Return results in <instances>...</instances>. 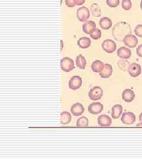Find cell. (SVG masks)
I'll use <instances>...</instances> for the list:
<instances>
[{
  "instance_id": "cell-10",
  "label": "cell",
  "mask_w": 142,
  "mask_h": 159,
  "mask_svg": "<svg viewBox=\"0 0 142 159\" xmlns=\"http://www.w3.org/2000/svg\"><path fill=\"white\" fill-rule=\"evenodd\" d=\"M104 109V106L101 102H92L88 106V110L91 114H98L100 113Z\"/></svg>"
},
{
  "instance_id": "cell-5",
  "label": "cell",
  "mask_w": 142,
  "mask_h": 159,
  "mask_svg": "<svg viewBox=\"0 0 142 159\" xmlns=\"http://www.w3.org/2000/svg\"><path fill=\"white\" fill-rule=\"evenodd\" d=\"M102 49L107 53H113L116 50V43L112 40H105L102 44Z\"/></svg>"
},
{
  "instance_id": "cell-21",
  "label": "cell",
  "mask_w": 142,
  "mask_h": 159,
  "mask_svg": "<svg viewBox=\"0 0 142 159\" xmlns=\"http://www.w3.org/2000/svg\"><path fill=\"white\" fill-rule=\"evenodd\" d=\"M104 64L100 60H96L94 61L91 65L92 70L95 73H100L104 68Z\"/></svg>"
},
{
  "instance_id": "cell-14",
  "label": "cell",
  "mask_w": 142,
  "mask_h": 159,
  "mask_svg": "<svg viewBox=\"0 0 142 159\" xmlns=\"http://www.w3.org/2000/svg\"><path fill=\"white\" fill-rule=\"evenodd\" d=\"M135 94L131 89H125L122 93V98L125 102H130L134 100Z\"/></svg>"
},
{
  "instance_id": "cell-11",
  "label": "cell",
  "mask_w": 142,
  "mask_h": 159,
  "mask_svg": "<svg viewBox=\"0 0 142 159\" xmlns=\"http://www.w3.org/2000/svg\"><path fill=\"white\" fill-rule=\"evenodd\" d=\"M83 31L86 34H92L96 29V24L92 21H86L82 26Z\"/></svg>"
},
{
  "instance_id": "cell-28",
  "label": "cell",
  "mask_w": 142,
  "mask_h": 159,
  "mask_svg": "<svg viewBox=\"0 0 142 159\" xmlns=\"http://www.w3.org/2000/svg\"><path fill=\"white\" fill-rule=\"evenodd\" d=\"M135 33L137 36L142 38V25H137L135 29Z\"/></svg>"
},
{
  "instance_id": "cell-32",
  "label": "cell",
  "mask_w": 142,
  "mask_h": 159,
  "mask_svg": "<svg viewBox=\"0 0 142 159\" xmlns=\"http://www.w3.org/2000/svg\"><path fill=\"white\" fill-rule=\"evenodd\" d=\"M139 120L142 123V113L139 115Z\"/></svg>"
},
{
  "instance_id": "cell-6",
  "label": "cell",
  "mask_w": 142,
  "mask_h": 159,
  "mask_svg": "<svg viewBox=\"0 0 142 159\" xmlns=\"http://www.w3.org/2000/svg\"><path fill=\"white\" fill-rule=\"evenodd\" d=\"M129 74L133 77H138L142 73V68L140 64L137 63H133L129 65L127 68Z\"/></svg>"
},
{
  "instance_id": "cell-2",
  "label": "cell",
  "mask_w": 142,
  "mask_h": 159,
  "mask_svg": "<svg viewBox=\"0 0 142 159\" xmlns=\"http://www.w3.org/2000/svg\"><path fill=\"white\" fill-rule=\"evenodd\" d=\"M74 67V61L72 59L69 57H64L61 60V68L63 71H71Z\"/></svg>"
},
{
  "instance_id": "cell-9",
  "label": "cell",
  "mask_w": 142,
  "mask_h": 159,
  "mask_svg": "<svg viewBox=\"0 0 142 159\" xmlns=\"http://www.w3.org/2000/svg\"><path fill=\"white\" fill-rule=\"evenodd\" d=\"M121 120L125 125H132L136 121V116L131 112H125L122 114Z\"/></svg>"
},
{
  "instance_id": "cell-34",
  "label": "cell",
  "mask_w": 142,
  "mask_h": 159,
  "mask_svg": "<svg viewBox=\"0 0 142 159\" xmlns=\"http://www.w3.org/2000/svg\"><path fill=\"white\" fill-rule=\"evenodd\" d=\"M140 8L142 9V0L141 1V2H140Z\"/></svg>"
},
{
  "instance_id": "cell-24",
  "label": "cell",
  "mask_w": 142,
  "mask_h": 159,
  "mask_svg": "<svg viewBox=\"0 0 142 159\" xmlns=\"http://www.w3.org/2000/svg\"><path fill=\"white\" fill-rule=\"evenodd\" d=\"M88 119L85 117H82L78 119L76 122V126L78 127H87L88 126Z\"/></svg>"
},
{
  "instance_id": "cell-27",
  "label": "cell",
  "mask_w": 142,
  "mask_h": 159,
  "mask_svg": "<svg viewBox=\"0 0 142 159\" xmlns=\"http://www.w3.org/2000/svg\"><path fill=\"white\" fill-rule=\"evenodd\" d=\"M106 3L109 7L115 8L119 5L120 0H106Z\"/></svg>"
},
{
  "instance_id": "cell-4",
  "label": "cell",
  "mask_w": 142,
  "mask_h": 159,
  "mask_svg": "<svg viewBox=\"0 0 142 159\" xmlns=\"http://www.w3.org/2000/svg\"><path fill=\"white\" fill-rule=\"evenodd\" d=\"M102 95L103 90L99 86H95L91 89L88 93L89 97L92 100H98L102 97Z\"/></svg>"
},
{
  "instance_id": "cell-1",
  "label": "cell",
  "mask_w": 142,
  "mask_h": 159,
  "mask_svg": "<svg viewBox=\"0 0 142 159\" xmlns=\"http://www.w3.org/2000/svg\"><path fill=\"white\" fill-rule=\"evenodd\" d=\"M130 33V26L126 23H117L113 29V35L117 41H123L125 35Z\"/></svg>"
},
{
  "instance_id": "cell-22",
  "label": "cell",
  "mask_w": 142,
  "mask_h": 159,
  "mask_svg": "<svg viewBox=\"0 0 142 159\" xmlns=\"http://www.w3.org/2000/svg\"><path fill=\"white\" fill-rule=\"evenodd\" d=\"M76 64L78 68L82 70H84L85 66L86 65V61L85 60V57H84L82 54H80L76 58Z\"/></svg>"
},
{
  "instance_id": "cell-17",
  "label": "cell",
  "mask_w": 142,
  "mask_h": 159,
  "mask_svg": "<svg viewBox=\"0 0 142 159\" xmlns=\"http://www.w3.org/2000/svg\"><path fill=\"white\" fill-rule=\"evenodd\" d=\"M123 112V107L120 104L114 105L112 108L111 116L114 119H119Z\"/></svg>"
},
{
  "instance_id": "cell-12",
  "label": "cell",
  "mask_w": 142,
  "mask_h": 159,
  "mask_svg": "<svg viewBox=\"0 0 142 159\" xmlns=\"http://www.w3.org/2000/svg\"><path fill=\"white\" fill-rule=\"evenodd\" d=\"M84 111L85 108L82 106V104L80 102H76L74 104L71 108V113L74 116H80L84 112Z\"/></svg>"
},
{
  "instance_id": "cell-30",
  "label": "cell",
  "mask_w": 142,
  "mask_h": 159,
  "mask_svg": "<svg viewBox=\"0 0 142 159\" xmlns=\"http://www.w3.org/2000/svg\"><path fill=\"white\" fill-rule=\"evenodd\" d=\"M136 53L139 57H142V44L138 46L137 48Z\"/></svg>"
},
{
  "instance_id": "cell-19",
  "label": "cell",
  "mask_w": 142,
  "mask_h": 159,
  "mask_svg": "<svg viewBox=\"0 0 142 159\" xmlns=\"http://www.w3.org/2000/svg\"><path fill=\"white\" fill-rule=\"evenodd\" d=\"M72 119L71 114L68 111H64L61 113V123L63 125L69 124Z\"/></svg>"
},
{
  "instance_id": "cell-16",
  "label": "cell",
  "mask_w": 142,
  "mask_h": 159,
  "mask_svg": "<svg viewBox=\"0 0 142 159\" xmlns=\"http://www.w3.org/2000/svg\"><path fill=\"white\" fill-rule=\"evenodd\" d=\"M113 73V67L109 64H105L102 71L100 73V76L103 79H108Z\"/></svg>"
},
{
  "instance_id": "cell-25",
  "label": "cell",
  "mask_w": 142,
  "mask_h": 159,
  "mask_svg": "<svg viewBox=\"0 0 142 159\" xmlns=\"http://www.w3.org/2000/svg\"><path fill=\"white\" fill-rule=\"evenodd\" d=\"M121 5L125 10H129L132 7V3L131 0H123Z\"/></svg>"
},
{
  "instance_id": "cell-18",
  "label": "cell",
  "mask_w": 142,
  "mask_h": 159,
  "mask_svg": "<svg viewBox=\"0 0 142 159\" xmlns=\"http://www.w3.org/2000/svg\"><path fill=\"white\" fill-rule=\"evenodd\" d=\"M113 23L108 17H103L100 21V25L103 30H108L112 27Z\"/></svg>"
},
{
  "instance_id": "cell-23",
  "label": "cell",
  "mask_w": 142,
  "mask_h": 159,
  "mask_svg": "<svg viewBox=\"0 0 142 159\" xmlns=\"http://www.w3.org/2000/svg\"><path fill=\"white\" fill-rule=\"evenodd\" d=\"M91 11L94 17H99L101 16V9L96 3H93L91 7Z\"/></svg>"
},
{
  "instance_id": "cell-29",
  "label": "cell",
  "mask_w": 142,
  "mask_h": 159,
  "mask_svg": "<svg viewBox=\"0 0 142 159\" xmlns=\"http://www.w3.org/2000/svg\"><path fill=\"white\" fill-rule=\"evenodd\" d=\"M65 3L68 7H74L76 6V0H65Z\"/></svg>"
},
{
  "instance_id": "cell-26",
  "label": "cell",
  "mask_w": 142,
  "mask_h": 159,
  "mask_svg": "<svg viewBox=\"0 0 142 159\" xmlns=\"http://www.w3.org/2000/svg\"><path fill=\"white\" fill-rule=\"evenodd\" d=\"M90 37L92 38L94 40H98L101 38V31L100 29H96L95 31L90 34Z\"/></svg>"
},
{
  "instance_id": "cell-3",
  "label": "cell",
  "mask_w": 142,
  "mask_h": 159,
  "mask_svg": "<svg viewBox=\"0 0 142 159\" xmlns=\"http://www.w3.org/2000/svg\"><path fill=\"white\" fill-rule=\"evenodd\" d=\"M76 17L81 22H86L90 17V12L86 7H80L76 11Z\"/></svg>"
},
{
  "instance_id": "cell-31",
  "label": "cell",
  "mask_w": 142,
  "mask_h": 159,
  "mask_svg": "<svg viewBox=\"0 0 142 159\" xmlns=\"http://www.w3.org/2000/svg\"><path fill=\"white\" fill-rule=\"evenodd\" d=\"M85 0H76V6H81L85 3Z\"/></svg>"
},
{
  "instance_id": "cell-20",
  "label": "cell",
  "mask_w": 142,
  "mask_h": 159,
  "mask_svg": "<svg viewBox=\"0 0 142 159\" xmlns=\"http://www.w3.org/2000/svg\"><path fill=\"white\" fill-rule=\"evenodd\" d=\"M78 45L81 48H87L90 47L91 44V40L88 37L80 38L78 41Z\"/></svg>"
},
{
  "instance_id": "cell-7",
  "label": "cell",
  "mask_w": 142,
  "mask_h": 159,
  "mask_svg": "<svg viewBox=\"0 0 142 159\" xmlns=\"http://www.w3.org/2000/svg\"><path fill=\"white\" fill-rule=\"evenodd\" d=\"M123 43L129 48H135L138 44V39L134 35L127 34L123 39Z\"/></svg>"
},
{
  "instance_id": "cell-13",
  "label": "cell",
  "mask_w": 142,
  "mask_h": 159,
  "mask_svg": "<svg viewBox=\"0 0 142 159\" xmlns=\"http://www.w3.org/2000/svg\"><path fill=\"white\" fill-rule=\"evenodd\" d=\"M117 56L122 59H129L131 56V51L127 47H121L117 50Z\"/></svg>"
},
{
  "instance_id": "cell-8",
  "label": "cell",
  "mask_w": 142,
  "mask_h": 159,
  "mask_svg": "<svg viewBox=\"0 0 142 159\" xmlns=\"http://www.w3.org/2000/svg\"><path fill=\"white\" fill-rule=\"evenodd\" d=\"M82 80L81 77L79 75L73 76L69 81V87L71 90H76L80 89L82 85Z\"/></svg>"
},
{
  "instance_id": "cell-15",
  "label": "cell",
  "mask_w": 142,
  "mask_h": 159,
  "mask_svg": "<svg viewBox=\"0 0 142 159\" xmlns=\"http://www.w3.org/2000/svg\"><path fill=\"white\" fill-rule=\"evenodd\" d=\"M111 123V119L107 115H101L98 118V124L101 127H109Z\"/></svg>"
},
{
  "instance_id": "cell-33",
  "label": "cell",
  "mask_w": 142,
  "mask_h": 159,
  "mask_svg": "<svg viewBox=\"0 0 142 159\" xmlns=\"http://www.w3.org/2000/svg\"><path fill=\"white\" fill-rule=\"evenodd\" d=\"M137 127H142V123H139V124H137L136 125Z\"/></svg>"
}]
</instances>
